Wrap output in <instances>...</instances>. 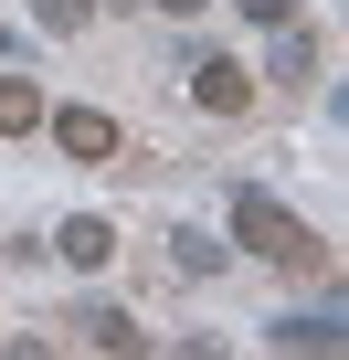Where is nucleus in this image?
<instances>
[{"label":"nucleus","instance_id":"f257e3e1","mask_svg":"<svg viewBox=\"0 0 349 360\" xmlns=\"http://www.w3.org/2000/svg\"><path fill=\"white\" fill-rule=\"evenodd\" d=\"M223 233H233L244 255H265V265H328V244H317L275 191H233V202H223Z\"/></svg>","mask_w":349,"mask_h":360},{"label":"nucleus","instance_id":"f03ea898","mask_svg":"<svg viewBox=\"0 0 349 360\" xmlns=\"http://www.w3.org/2000/svg\"><path fill=\"white\" fill-rule=\"evenodd\" d=\"M43 127H53V148H64V159H85V169H106V159H117V148H127V138H117V117H106V106H53V117H43Z\"/></svg>","mask_w":349,"mask_h":360},{"label":"nucleus","instance_id":"7ed1b4c3","mask_svg":"<svg viewBox=\"0 0 349 360\" xmlns=\"http://www.w3.org/2000/svg\"><path fill=\"white\" fill-rule=\"evenodd\" d=\"M191 106H202V117H244V106H254V75H244L233 53H202V64H191Z\"/></svg>","mask_w":349,"mask_h":360},{"label":"nucleus","instance_id":"20e7f679","mask_svg":"<svg viewBox=\"0 0 349 360\" xmlns=\"http://www.w3.org/2000/svg\"><path fill=\"white\" fill-rule=\"evenodd\" d=\"M53 255H64V265H85V276H96V265H106V255H117V223H106V212H74V223H64V233H53Z\"/></svg>","mask_w":349,"mask_h":360},{"label":"nucleus","instance_id":"39448f33","mask_svg":"<svg viewBox=\"0 0 349 360\" xmlns=\"http://www.w3.org/2000/svg\"><path fill=\"white\" fill-rule=\"evenodd\" d=\"M74 328H85V339H96V349H106V360H148V328H138V318H127V307H85V318H74Z\"/></svg>","mask_w":349,"mask_h":360},{"label":"nucleus","instance_id":"423d86ee","mask_svg":"<svg viewBox=\"0 0 349 360\" xmlns=\"http://www.w3.org/2000/svg\"><path fill=\"white\" fill-rule=\"evenodd\" d=\"M265 339H275L286 360H338V318H275Z\"/></svg>","mask_w":349,"mask_h":360},{"label":"nucleus","instance_id":"0eeeda50","mask_svg":"<svg viewBox=\"0 0 349 360\" xmlns=\"http://www.w3.org/2000/svg\"><path fill=\"white\" fill-rule=\"evenodd\" d=\"M265 75H275V85H307V75H317V32L275 22V53H265Z\"/></svg>","mask_w":349,"mask_h":360},{"label":"nucleus","instance_id":"6e6552de","mask_svg":"<svg viewBox=\"0 0 349 360\" xmlns=\"http://www.w3.org/2000/svg\"><path fill=\"white\" fill-rule=\"evenodd\" d=\"M43 127V85L32 75H0V138H32Z\"/></svg>","mask_w":349,"mask_h":360},{"label":"nucleus","instance_id":"1a4fd4ad","mask_svg":"<svg viewBox=\"0 0 349 360\" xmlns=\"http://www.w3.org/2000/svg\"><path fill=\"white\" fill-rule=\"evenodd\" d=\"M169 255H180V276H212L233 244H212V233H169Z\"/></svg>","mask_w":349,"mask_h":360},{"label":"nucleus","instance_id":"9d476101","mask_svg":"<svg viewBox=\"0 0 349 360\" xmlns=\"http://www.w3.org/2000/svg\"><path fill=\"white\" fill-rule=\"evenodd\" d=\"M244 22H265V32H275V22H296V0H244Z\"/></svg>","mask_w":349,"mask_h":360},{"label":"nucleus","instance_id":"9b49d317","mask_svg":"<svg viewBox=\"0 0 349 360\" xmlns=\"http://www.w3.org/2000/svg\"><path fill=\"white\" fill-rule=\"evenodd\" d=\"M159 11H212V0H159Z\"/></svg>","mask_w":349,"mask_h":360}]
</instances>
